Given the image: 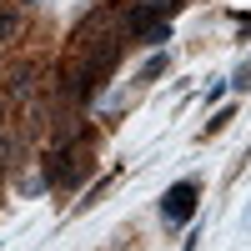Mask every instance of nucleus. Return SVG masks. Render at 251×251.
<instances>
[{
	"instance_id": "obj_1",
	"label": "nucleus",
	"mask_w": 251,
	"mask_h": 251,
	"mask_svg": "<svg viewBox=\"0 0 251 251\" xmlns=\"http://www.w3.org/2000/svg\"><path fill=\"white\" fill-rule=\"evenodd\" d=\"M196 191H201L196 181H181V186H171V191H166V201H161V216L171 221V226H181L186 216L196 211Z\"/></svg>"
},
{
	"instance_id": "obj_2",
	"label": "nucleus",
	"mask_w": 251,
	"mask_h": 251,
	"mask_svg": "<svg viewBox=\"0 0 251 251\" xmlns=\"http://www.w3.org/2000/svg\"><path fill=\"white\" fill-rule=\"evenodd\" d=\"M75 176H80V171H75V161H71L66 146L46 156V181H50V186H75Z\"/></svg>"
},
{
	"instance_id": "obj_3",
	"label": "nucleus",
	"mask_w": 251,
	"mask_h": 251,
	"mask_svg": "<svg viewBox=\"0 0 251 251\" xmlns=\"http://www.w3.org/2000/svg\"><path fill=\"white\" fill-rule=\"evenodd\" d=\"M15 30V10H0V35H10Z\"/></svg>"
}]
</instances>
